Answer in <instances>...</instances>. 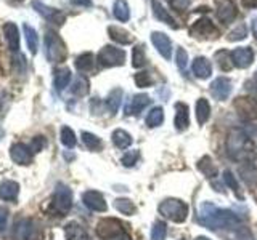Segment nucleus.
Wrapping results in <instances>:
<instances>
[{"label":"nucleus","instance_id":"20e7f679","mask_svg":"<svg viewBox=\"0 0 257 240\" xmlns=\"http://www.w3.org/2000/svg\"><path fill=\"white\" fill-rule=\"evenodd\" d=\"M159 213L174 222H185L188 216V205L179 198H167L161 202Z\"/></svg>","mask_w":257,"mask_h":240},{"label":"nucleus","instance_id":"6ab92c4d","mask_svg":"<svg viewBox=\"0 0 257 240\" xmlns=\"http://www.w3.org/2000/svg\"><path fill=\"white\" fill-rule=\"evenodd\" d=\"M150 96L148 94H135L132 101L128 102V106L125 108V114L127 116H139L140 112L150 104Z\"/></svg>","mask_w":257,"mask_h":240},{"label":"nucleus","instance_id":"7ed1b4c3","mask_svg":"<svg viewBox=\"0 0 257 240\" xmlns=\"http://www.w3.org/2000/svg\"><path fill=\"white\" fill-rule=\"evenodd\" d=\"M45 54L50 62H63L68 56L63 38L53 30H47L45 34Z\"/></svg>","mask_w":257,"mask_h":240},{"label":"nucleus","instance_id":"412c9836","mask_svg":"<svg viewBox=\"0 0 257 240\" xmlns=\"http://www.w3.org/2000/svg\"><path fill=\"white\" fill-rule=\"evenodd\" d=\"M151 5H153V13H155V18H156L158 21L164 22V24H167V26H171V28H174V29L179 28V26H177L175 20L172 18L171 14H169V12L163 6V4L158 2V0H153V4H151Z\"/></svg>","mask_w":257,"mask_h":240},{"label":"nucleus","instance_id":"c9c22d12","mask_svg":"<svg viewBox=\"0 0 257 240\" xmlns=\"http://www.w3.org/2000/svg\"><path fill=\"white\" fill-rule=\"evenodd\" d=\"M76 68L80 72L90 70L93 68V54L92 53H82L76 58Z\"/></svg>","mask_w":257,"mask_h":240},{"label":"nucleus","instance_id":"a211bd4d","mask_svg":"<svg viewBox=\"0 0 257 240\" xmlns=\"http://www.w3.org/2000/svg\"><path fill=\"white\" fill-rule=\"evenodd\" d=\"M175 128L179 132H185L190 125V116H188V106L183 102L175 104Z\"/></svg>","mask_w":257,"mask_h":240},{"label":"nucleus","instance_id":"c756f323","mask_svg":"<svg viewBox=\"0 0 257 240\" xmlns=\"http://www.w3.org/2000/svg\"><path fill=\"white\" fill-rule=\"evenodd\" d=\"M112 13H114L116 20H119L120 22H125V21H128V18H131V8H128L125 0H116Z\"/></svg>","mask_w":257,"mask_h":240},{"label":"nucleus","instance_id":"2eb2a0df","mask_svg":"<svg viewBox=\"0 0 257 240\" xmlns=\"http://www.w3.org/2000/svg\"><path fill=\"white\" fill-rule=\"evenodd\" d=\"M151 42L153 45L156 46V50L161 53L164 60H171V54H172V44L169 37L163 32H153L151 34Z\"/></svg>","mask_w":257,"mask_h":240},{"label":"nucleus","instance_id":"6e6d98bb","mask_svg":"<svg viewBox=\"0 0 257 240\" xmlns=\"http://www.w3.org/2000/svg\"><path fill=\"white\" fill-rule=\"evenodd\" d=\"M252 34H254V37L257 38V16L252 20Z\"/></svg>","mask_w":257,"mask_h":240},{"label":"nucleus","instance_id":"4d7b16f0","mask_svg":"<svg viewBox=\"0 0 257 240\" xmlns=\"http://www.w3.org/2000/svg\"><path fill=\"white\" fill-rule=\"evenodd\" d=\"M195 240H211V238H207V237H203V236H201V237H196Z\"/></svg>","mask_w":257,"mask_h":240},{"label":"nucleus","instance_id":"864d4df0","mask_svg":"<svg viewBox=\"0 0 257 240\" xmlns=\"http://www.w3.org/2000/svg\"><path fill=\"white\" fill-rule=\"evenodd\" d=\"M71 2L79 6H92V0H71Z\"/></svg>","mask_w":257,"mask_h":240},{"label":"nucleus","instance_id":"ea45409f","mask_svg":"<svg viewBox=\"0 0 257 240\" xmlns=\"http://www.w3.org/2000/svg\"><path fill=\"white\" fill-rule=\"evenodd\" d=\"M114 208L122 214H134L135 213V205L132 204V200H128V198H117L114 202Z\"/></svg>","mask_w":257,"mask_h":240},{"label":"nucleus","instance_id":"aec40b11","mask_svg":"<svg viewBox=\"0 0 257 240\" xmlns=\"http://www.w3.org/2000/svg\"><path fill=\"white\" fill-rule=\"evenodd\" d=\"M4 34L8 46H10L12 52H18L20 50V34H18V28L13 22H7L4 26Z\"/></svg>","mask_w":257,"mask_h":240},{"label":"nucleus","instance_id":"37998d69","mask_svg":"<svg viewBox=\"0 0 257 240\" xmlns=\"http://www.w3.org/2000/svg\"><path fill=\"white\" fill-rule=\"evenodd\" d=\"M166 236H167L166 222L163 221L155 222V226H153V230H151V240H166Z\"/></svg>","mask_w":257,"mask_h":240},{"label":"nucleus","instance_id":"b1692460","mask_svg":"<svg viewBox=\"0 0 257 240\" xmlns=\"http://www.w3.org/2000/svg\"><path fill=\"white\" fill-rule=\"evenodd\" d=\"M108 34L112 40H114V42H117L120 45H128V44H132V40H134L131 32L122 29V28H117V26H109Z\"/></svg>","mask_w":257,"mask_h":240},{"label":"nucleus","instance_id":"cd10ccee","mask_svg":"<svg viewBox=\"0 0 257 240\" xmlns=\"http://www.w3.org/2000/svg\"><path fill=\"white\" fill-rule=\"evenodd\" d=\"M71 80V70L68 68H60L55 70V76H53V84H55V88L56 90H63V88H66L68 84Z\"/></svg>","mask_w":257,"mask_h":240},{"label":"nucleus","instance_id":"a18cd8bd","mask_svg":"<svg viewBox=\"0 0 257 240\" xmlns=\"http://www.w3.org/2000/svg\"><path fill=\"white\" fill-rule=\"evenodd\" d=\"M247 36V29H246V26L244 24H239L238 28H235L233 29L230 34H228V40L230 42H238V40H243L244 37Z\"/></svg>","mask_w":257,"mask_h":240},{"label":"nucleus","instance_id":"7c9ffc66","mask_svg":"<svg viewBox=\"0 0 257 240\" xmlns=\"http://www.w3.org/2000/svg\"><path fill=\"white\" fill-rule=\"evenodd\" d=\"M112 142L119 149H127L132 144V136L125 130H114L112 132Z\"/></svg>","mask_w":257,"mask_h":240},{"label":"nucleus","instance_id":"6e6552de","mask_svg":"<svg viewBox=\"0 0 257 240\" xmlns=\"http://www.w3.org/2000/svg\"><path fill=\"white\" fill-rule=\"evenodd\" d=\"M96 236L103 240L119 238L122 236V224L114 218H104L96 224Z\"/></svg>","mask_w":257,"mask_h":240},{"label":"nucleus","instance_id":"a878e982","mask_svg":"<svg viewBox=\"0 0 257 240\" xmlns=\"http://www.w3.org/2000/svg\"><path fill=\"white\" fill-rule=\"evenodd\" d=\"M120 101H122V90H120V88H114V90H111L109 94L106 96L104 108H106L111 114H116L120 106Z\"/></svg>","mask_w":257,"mask_h":240},{"label":"nucleus","instance_id":"e433bc0d","mask_svg":"<svg viewBox=\"0 0 257 240\" xmlns=\"http://www.w3.org/2000/svg\"><path fill=\"white\" fill-rule=\"evenodd\" d=\"M82 141H84V144L87 146V149H90V150H100L103 148L101 140L96 134H93V133L84 132L82 133Z\"/></svg>","mask_w":257,"mask_h":240},{"label":"nucleus","instance_id":"bf43d9fd","mask_svg":"<svg viewBox=\"0 0 257 240\" xmlns=\"http://www.w3.org/2000/svg\"><path fill=\"white\" fill-rule=\"evenodd\" d=\"M180 240H185V238H180Z\"/></svg>","mask_w":257,"mask_h":240},{"label":"nucleus","instance_id":"603ef678","mask_svg":"<svg viewBox=\"0 0 257 240\" xmlns=\"http://www.w3.org/2000/svg\"><path fill=\"white\" fill-rule=\"evenodd\" d=\"M7 228V212L5 210H0V232Z\"/></svg>","mask_w":257,"mask_h":240},{"label":"nucleus","instance_id":"423d86ee","mask_svg":"<svg viewBox=\"0 0 257 240\" xmlns=\"http://www.w3.org/2000/svg\"><path fill=\"white\" fill-rule=\"evenodd\" d=\"M124 61H125V52L116 46L106 45V46H103L98 53V62L103 68L122 66Z\"/></svg>","mask_w":257,"mask_h":240},{"label":"nucleus","instance_id":"f8f14e48","mask_svg":"<svg viewBox=\"0 0 257 240\" xmlns=\"http://www.w3.org/2000/svg\"><path fill=\"white\" fill-rule=\"evenodd\" d=\"M10 157L18 165H29L32 162V150L23 142H16L10 149Z\"/></svg>","mask_w":257,"mask_h":240},{"label":"nucleus","instance_id":"9d476101","mask_svg":"<svg viewBox=\"0 0 257 240\" xmlns=\"http://www.w3.org/2000/svg\"><path fill=\"white\" fill-rule=\"evenodd\" d=\"M32 5H34L36 10L44 16V18L47 21H50L53 24H56V26H61V24L66 21V16H64V13H61L60 10H56V8H52V6H47L45 4L39 2V0H34L32 2Z\"/></svg>","mask_w":257,"mask_h":240},{"label":"nucleus","instance_id":"13d9d810","mask_svg":"<svg viewBox=\"0 0 257 240\" xmlns=\"http://www.w3.org/2000/svg\"><path fill=\"white\" fill-rule=\"evenodd\" d=\"M116 240H128V237H125V236H124L122 238H116Z\"/></svg>","mask_w":257,"mask_h":240},{"label":"nucleus","instance_id":"f257e3e1","mask_svg":"<svg viewBox=\"0 0 257 240\" xmlns=\"http://www.w3.org/2000/svg\"><path fill=\"white\" fill-rule=\"evenodd\" d=\"M199 221L207 229H238L241 220L230 210H220L214 204H203L199 208Z\"/></svg>","mask_w":257,"mask_h":240},{"label":"nucleus","instance_id":"1a4fd4ad","mask_svg":"<svg viewBox=\"0 0 257 240\" xmlns=\"http://www.w3.org/2000/svg\"><path fill=\"white\" fill-rule=\"evenodd\" d=\"M233 106H235L238 116L243 120L257 118V100L249 98V96H239L235 100Z\"/></svg>","mask_w":257,"mask_h":240},{"label":"nucleus","instance_id":"72a5a7b5","mask_svg":"<svg viewBox=\"0 0 257 240\" xmlns=\"http://www.w3.org/2000/svg\"><path fill=\"white\" fill-rule=\"evenodd\" d=\"M163 122H164V110H163V108H153L148 112V116H147V125L150 128H155V126H159Z\"/></svg>","mask_w":257,"mask_h":240},{"label":"nucleus","instance_id":"ddd939ff","mask_svg":"<svg viewBox=\"0 0 257 240\" xmlns=\"http://www.w3.org/2000/svg\"><path fill=\"white\" fill-rule=\"evenodd\" d=\"M231 58H233V64L239 69H246L252 64L254 61V52L252 48L249 46H239L236 50L231 52Z\"/></svg>","mask_w":257,"mask_h":240},{"label":"nucleus","instance_id":"393cba45","mask_svg":"<svg viewBox=\"0 0 257 240\" xmlns=\"http://www.w3.org/2000/svg\"><path fill=\"white\" fill-rule=\"evenodd\" d=\"M20 194V186L16 181H4L0 184V198L2 200H16Z\"/></svg>","mask_w":257,"mask_h":240},{"label":"nucleus","instance_id":"49530a36","mask_svg":"<svg viewBox=\"0 0 257 240\" xmlns=\"http://www.w3.org/2000/svg\"><path fill=\"white\" fill-rule=\"evenodd\" d=\"M140 158V152L139 150H128L127 154L120 158V162L124 164V166H134Z\"/></svg>","mask_w":257,"mask_h":240},{"label":"nucleus","instance_id":"2f4dec72","mask_svg":"<svg viewBox=\"0 0 257 240\" xmlns=\"http://www.w3.org/2000/svg\"><path fill=\"white\" fill-rule=\"evenodd\" d=\"M215 61L219 64V68L225 72L231 70L235 68V64H233V58H231V53L227 52V50H220L215 53Z\"/></svg>","mask_w":257,"mask_h":240},{"label":"nucleus","instance_id":"c85d7f7f","mask_svg":"<svg viewBox=\"0 0 257 240\" xmlns=\"http://www.w3.org/2000/svg\"><path fill=\"white\" fill-rule=\"evenodd\" d=\"M198 170L199 172H203L207 178H215L217 176V166H215V164L212 162V158L211 157H207V156H204L203 158H199L198 160Z\"/></svg>","mask_w":257,"mask_h":240},{"label":"nucleus","instance_id":"473e14b6","mask_svg":"<svg viewBox=\"0 0 257 240\" xmlns=\"http://www.w3.org/2000/svg\"><path fill=\"white\" fill-rule=\"evenodd\" d=\"M24 36H26V42H28V48L32 54L37 53V46H39V37L34 28H31L29 24H24Z\"/></svg>","mask_w":257,"mask_h":240},{"label":"nucleus","instance_id":"c03bdc74","mask_svg":"<svg viewBox=\"0 0 257 240\" xmlns=\"http://www.w3.org/2000/svg\"><path fill=\"white\" fill-rule=\"evenodd\" d=\"M153 82H155V80H153L150 72H139V74H135V84H137V86H140V88L151 86Z\"/></svg>","mask_w":257,"mask_h":240},{"label":"nucleus","instance_id":"9b49d317","mask_svg":"<svg viewBox=\"0 0 257 240\" xmlns=\"http://www.w3.org/2000/svg\"><path fill=\"white\" fill-rule=\"evenodd\" d=\"M211 93L215 100L225 101L231 93V80L228 77H217L211 84Z\"/></svg>","mask_w":257,"mask_h":240},{"label":"nucleus","instance_id":"79ce46f5","mask_svg":"<svg viewBox=\"0 0 257 240\" xmlns=\"http://www.w3.org/2000/svg\"><path fill=\"white\" fill-rule=\"evenodd\" d=\"M241 174H243V180L246 181V184L249 188H252V189L257 188V170H255V168L249 166L247 170L241 168Z\"/></svg>","mask_w":257,"mask_h":240},{"label":"nucleus","instance_id":"09e8293b","mask_svg":"<svg viewBox=\"0 0 257 240\" xmlns=\"http://www.w3.org/2000/svg\"><path fill=\"white\" fill-rule=\"evenodd\" d=\"M29 148L32 150V154H36V152H40V150L45 148V138H42V136H36V138L31 141Z\"/></svg>","mask_w":257,"mask_h":240},{"label":"nucleus","instance_id":"dca6fc26","mask_svg":"<svg viewBox=\"0 0 257 240\" xmlns=\"http://www.w3.org/2000/svg\"><path fill=\"white\" fill-rule=\"evenodd\" d=\"M236 5L231 2V0H222L217 8V18H219L223 24H230L233 20L236 18Z\"/></svg>","mask_w":257,"mask_h":240},{"label":"nucleus","instance_id":"4be33fe9","mask_svg":"<svg viewBox=\"0 0 257 240\" xmlns=\"http://www.w3.org/2000/svg\"><path fill=\"white\" fill-rule=\"evenodd\" d=\"M193 74H195L198 78H209L212 74V66L209 60L199 56L195 61H193Z\"/></svg>","mask_w":257,"mask_h":240},{"label":"nucleus","instance_id":"8fccbe9b","mask_svg":"<svg viewBox=\"0 0 257 240\" xmlns=\"http://www.w3.org/2000/svg\"><path fill=\"white\" fill-rule=\"evenodd\" d=\"M171 5L175 8V10L182 12V10H185V8L190 5V0H171Z\"/></svg>","mask_w":257,"mask_h":240},{"label":"nucleus","instance_id":"5fc2aeb1","mask_svg":"<svg viewBox=\"0 0 257 240\" xmlns=\"http://www.w3.org/2000/svg\"><path fill=\"white\" fill-rule=\"evenodd\" d=\"M243 5L247 8H255L257 6V0H243Z\"/></svg>","mask_w":257,"mask_h":240},{"label":"nucleus","instance_id":"58836bf2","mask_svg":"<svg viewBox=\"0 0 257 240\" xmlns=\"http://www.w3.org/2000/svg\"><path fill=\"white\" fill-rule=\"evenodd\" d=\"M223 181H225V184H227V186H228L233 192H235L238 198H241V200L244 198L243 192H241V189H239V184H238V181L235 180V174H233L231 172L227 170V172L223 173Z\"/></svg>","mask_w":257,"mask_h":240},{"label":"nucleus","instance_id":"f3484780","mask_svg":"<svg viewBox=\"0 0 257 240\" xmlns=\"http://www.w3.org/2000/svg\"><path fill=\"white\" fill-rule=\"evenodd\" d=\"M36 226L31 220H21L16 222L15 228V238L16 240H31L34 237Z\"/></svg>","mask_w":257,"mask_h":240},{"label":"nucleus","instance_id":"39448f33","mask_svg":"<svg viewBox=\"0 0 257 240\" xmlns=\"http://www.w3.org/2000/svg\"><path fill=\"white\" fill-rule=\"evenodd\" d=\"M72 206V192L68 186L64 184H58L55 189L53 194V204H52V210L58 214L63 216L66 214Z\"/></svg>","mask_w":257,"mask_h":240},{"label":"nucleus","instance_id":"0eeeda50","mask_svg":"<svg viewBox=\"0 0 257 240\" xmlns=\"http://www.w3.org/2000/svg\"><path fill=\"white\" fill-rule=\"evenodd\" d=\"M190 34L201 40H214L219 37V29L209 18H201L190 28Z\"/></svg>","mask_w":257,"mask_h":240},{"label":"nucleus","instance_id":"4468645a","mask_svg":"<svg viewBox=\"0 0 257 240\" xmlns=\"http://www.w3.org/2000/svg\"><path fill=\"white\" fill-rule=\"evenodd\" d=\"M82 202L85 204L87 208H90L93 212H106L108 205L104 202V197L100 194L98 190H87L82 196Z\"/></svg>","mask_w":257,"mask_h":240},{"label":"nucleus","instance_id":"4c0bfd02","mask_svg":"<svg viewBox=\"0 0 257 240\" xmlns=\"http://www.w3.org/2000/svg\"><path fill=\"white\" fill-rule=\"evenodd\" d=\"M147 64V54H145V46L137 45L132 52V66L134 68H142Z\"/></svg>","mask_w":257,"mask_h":240},{"label":"nucleus","instance_id":"5701e85b","mask_svg":"<svg viewBox=\"0 0 257 240\" xmlns=\"http://www.w3.org/2000/svg\"><path fill=\"white\" fill-rule=\"evenodd\" d=\"M64 236H66V240H88L87 230L74 221L64 228Z\"/></svg>","mask_w":257,"mask_h":240},{"label":"nucleus","instance_id":"f704fd0d","mask_svg":"<svg viewBox=\"0 0 257 240\" xmlns=\"http://www.w3.org/2000/svg\"><path fill=\"white\" fill-rule=\"evenodd\" d=\"M88 86H90L88 80L84 76H79L71 86V93L76 94V96H85L88 93Z\"/></svg>","mask_w":257,"mask_h":240},{"label":"nucleus","instance_id":"a19ab883","mask_svg":"<svg viewBox=\"0 0 257 240\" xmlns=\"http://www.w3.org/2000/svg\"><path fill=\"white\" fill-rule=\"evenodd\" d=\"M61 142L66 148H69V149L76 146V142H77L76 134H74V132H72L69 126H63L61 128Z\"/></svg>","mask_w":257,"mask_h":240},{"label":"nucleus","instance_id":"de8ad7c7","mask_svg":"<svg viewBox=\"0 0 257 240\" xmlns=\"http://www.w3.org/2000/svg\"><path fill=\"white\" fill-rule=\"evenodd\" d=\"M187 64H188V53L185 52L183 48H179V50H177V66H179L182 72H185Z\"/></svg>","mask_w":257,"mask_h":240},{"label":"nucleus","instance_id":"3c124183","mask_svg":"<svg viewBox=\"0 0 257 240\" xmlns=\"http://www.w3.org/2000/svg\"><path fill=\"white\" fill-rule=\"evenodd\" d=\"M246 90L252 92V93H257V74L249 80V82H246Z\"/></svg>","mask_w":257,"mask_h":240},{"label":"nucleus","instance_id":"bb28decb","mask_svg":"<svg viewBox=\"0 0 257 240\" xmlns=\"http://www.w3.org/2000/svg\"><path fill=\"white\" fill-rule=\"evenodd\" d=\"M211 117V104L206 98H199L196 102V118L199 125H204Z\"/></svg>","mask_w":257,"mask_h":240},{"label":"nucleus","instance_id":"f03ea898","mask_svg":"<svg viewBox=\"0 0 257 240\" xmlns=\"http://www.w3.org/2000/svg\"><path fill=\"white\" fill-rule=\"evenodd\" d=\"M252 150L251 142H249L247 136L241 130H231L227 138V152L231 158H247V154Z\"/></svg>","mask_w":257,"mask_h":240}]
</instances>
